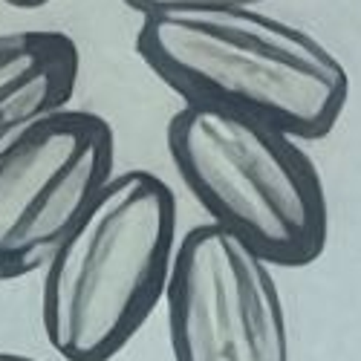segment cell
<instances>
[{
  "mask_svg": "<svg viewBox=\"0 0 361 361\" xmlns=\"http://www.w3.org/2000/svg\"><path fill=\"white\" fill-rule=\"evenodd\" d=\"M266 0H125V6L147 15H173V12H212V9H255Z\"/></svg>",
  "mask_w": 361,
  "mask_h": 361,
  "instance_id": "52a82bcc",
  "label": "cell"
},
{
  "mask_svg": "<svg viewBox=\"0 0 361 361\" xmlns=\"http://www.w3.org/2000/svg\"><path fill=\"white\" fill-rule=\"evenodd\" d=\"M116 136L107 118L64 110L0 159V281L47 266L110 183Z\"/></svg>",
  "mask_w": 361,
  "mask_h": 361,
  "instance_id": "5b68a950",
  "label": "cell"
},
{
  "mask_svg": "<svg viewBox=\"0 0 361 361\" xmlns=\"http://www.w3.org/2000/svg\"><path fill=\"white\" fill-rule=\"evenodd\" d=\"M176 200L162 176L113 173L44 266L41 326L64 361H110L165 300Z\"/></svg>",
  "mask_w": 361,
  "mask_h": 361,
  "instance_id": "7a4b0ae2",
  "label": "cell"
},
{
  "mask_svg": "<svg viewBox=\"0 0 361 361\" xmlns=\"http://www.w3.org/2000/svg\"><path fill=\"white\" fill-rule=\"evenodd\" d=\"M165 142L208 223L272 266H310L324 255V179L295 136L237 113L183 104L171 116Z\"/></svg>",
  "mask_w": 361,
  "mask_h": 361,
  "instance_id": "3957f363",
  "label": "cell"
},
{
  "mask_svg": "<svg viewBox=\"0 0 361 361\" xmlns=\"http://www.w3.org/2000/svg\"><path fill=\"white\" fill-rule=\"evenodd\" d=\"M165 304L173 361H292L272 263L214 223L179 237Z\"/></svg>",
  "mask_w": 361,
  "mask_h": 361,
  "instance_id": "277c9868",
  "label": "cell"
},
{
  "mask_svg": "<svg viewBox=\"0 0 361 361\" xmlns=\"http://www.w3.org/2000/svg\"><path fill=\"white\" fill-rule=\"evenodd\" d=\"M81 55L58 29L0 35V159L52 116L70 110Z\"/></svg>",
  "mask_w": 361,
  "mask_h": 361,
  "instance_id": "8992f818",
  "label": "cell"
},
{
  "mask_svg": "<svg viewBox=\"0 0 361 361\" xmlns=\"http://www.w3.org/2000/svg\"><path fill=\"white\" fill-rule=\"evenodd\" d=\"M6 6H15V9H41L47 6L49 0H4Z\"/></svg>",
  "mask_w": 361,
  "mask_h": 361,
  "instance_id": "9c48e42d",
  "label": "cell"
},
{
  "mask_svg": "<svg viewBox=\"0 0 361 361\" xmlns=\"http://www.w3.org/2000/svg\"><path fill=\"white\" fill-rule=\"evenodd\" d=\"M136 52L185 104L246 116L298 142L333 133L350 99L338 55L260 9L147 15Z\"/></svg>",
  "mask_w": 361,
  "mask_h": 361,
  "instance_id": "6da1fadb",
  "label": "cell"
},
{
  "mask_svg": "<svg viewBox=\"0 0 361 361\" xmlns=\"http://www.w3.org/2000/svg\"><path fill=\"white\" fill-rule=\"evenodd\" d=\"M0 361H44V358L29 355V353H18V350H0Z\"/></svg>",
  "mask_w": 361,
  "mask_h": 361,
  "instance_id": "ba28073f",
  "label": "cell"
}]
</instances>
